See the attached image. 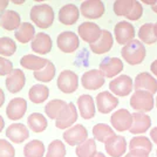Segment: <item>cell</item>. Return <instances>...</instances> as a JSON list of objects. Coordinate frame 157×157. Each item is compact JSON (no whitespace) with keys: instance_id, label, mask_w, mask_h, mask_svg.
I'll use <instances>...</instances> for the list:
<instances>
[{"instance_id":"obj_7","label":"cell","mask_w":157,"mask_h":157,"mask_svg":"<svg viewBox=\"0 0 157 157\" xmlns=\"http://www.w3.org/2000/svg\"><path fill=\"white\" fill-rule=\"evenodd\" d=\"M124 65L120 58H105L101 61L98 71L103 75V78H113L117 76L121 72H123Z\"/></svg>"},{"instance_id":"obj_13","label":"cell","mask_w":157,"mask_h":157,"mask_svg":"<svg viewBox=\"0 0 157 157\" xmlns=\"http://www.w3.org/2000/svg\"><path fill=\"white\" fill-rule=\"evenodd\" d=\"M78 117V110L76 107L73 102L67 103V107L65 108V110L62 111V114L59 116L58 120H55V127L59 129H68L72 125H74V123L76 122V120Z\"/></svg>"},{"instance_id":"obj_46","label":"cell","mask_w":157,"mask_h":157,"mask_svg":"<svg viewBox=\"0 0 157 157\" xmlns=\"http://www.w3.org/2000/svg\"><path fill=\"white\" fill-rule=\"evenodd\" d=\"M156 131H157V128L155 127V128H152V129H151V132H150V136H151V138H152V142H154V143H156L157 142Z\"/></svg>"},{"instance_id":"obj_27","label":"cell","mask_w":157,"mask_h":157,"mask_svg":"<svg viewBox=\"0 0 157 157\" xmlns=\"http://www.w3.org/2000/svg\"><path fill=\"white\" fill-rule=\"evenodd\" d=\"M138 38L142 44L145 45H155L157 41V25L156 24H144L138 29Z\"/></svg>"},{"instance_id":"obj_48","label":"cell","mask_w":157,"mask_h":157,"mask_svg":"<svg viewBox=\"0 0 157 157\" xmlns=\"http://www.w3.org/2000/svg\"><path fill=\"white\" fill-rule=\"evenodd\" d=\"M156 65H157V60H155V61H154V62L151 63V66H150V69H151V72H152V74H154V75H156V74H157Z\"/></svg>"},{"instance_id":"obj_11","label":"cell","mask_w":157,"mask_h":157,"mask_svg":"<svg viewBox=\"0 0 157 157\" xmlns=\"http://www.w3.org/2000/svg\"><path fill=\"white\" fill-rule=\"evenodd\" d=\"M62 137L68 145L75 147V145H78L82 142H85L88 138V130L82 124L72 125L71 128L66 129Z\"/></svg>"},{"instance_id":"obj_1","label":"cell","mask_w":157,"mask_h":157,"mask_svg":"<svg viewBox=\"0 0 157 157\" xmlns=\"http://www.w3.org/2000/svg\"><path fill=\"white\" fill-rule=\"evenodd\" d=\"M29 17L34 25H36L39 28L46 29L53 25L55 14H54V10L51 5L36 4L31 8Z\"/></svg>"},{"instance_id":"obj_40","label":"cell","mask_w":157,"mask_h":157,"mask_svg":"<svg viewBox=\"0 0 157 157\" xmlns=\"http://www.w3.org/2000/svg\"><path fill=\"white\" fill-rule=\"evenodd\" d=\"M135 0H116L113 5L114 13L117 17H127L130 13Z\"/></svg>"},{"instance_id":"obj_44","label":"cell","mask_w":157,"mask_h":157,"mask_svg":"<svg viewBox=\"0 0 157 157\" xmlns=\"http://www.w3.org/2000/svg\"><path fill=\"white\" fill-rule=\"evenodd\" d=\"M123 157H149V154L143 150H138V149H136V150H130Z\"/></svg>"},{"instance_id":"obj_12","label":"cell","mask_w":157,"mask_h":157,"mask_svg":"<svg viewBox=\"0 0 157 157\" xmlns=\"http://www.w3.org/2000/svg\"><path fill=\"white\" fill-rule=\"evenodd\" d=\"M105 78L98 69H90L81 76V85L87 90H98L105 86Z\"/></svg>"},{"instance_id":"obj_21","label":"cell","mask_w":157,"mask_h":157,"mask_svg":"<svg viewBox=\"0 0 157 157\" xmlns=\"http://www.w3.org/2000/svg\"><path fill=\"white\" fill-rule=\"evenodd\" d=\"M6 137L12 143L20 144L29 137V130L22 123H12L6 129Z\"/></svg>"},{"instance_id":"obj_39","label":"cell","mask_w":157,"mask_h":157,"mask_svg":"<svg viewBox=\"0 0 157 157\" xmlns=\"http://www.w3.org/2000/svg\"><path fill=\"white\" fill-rule=\"evenodd\" d=\"M66 152L67 151L63 142L60 140H54L48 145L45 157H66Z\"/></svg>"},{"instance_id":"obj_15","label":"cell","mask_w":157,"mask_h":157,"mask_svg":"<svg viewBox=\"0 0 157 157\" xmlns=\"http://www.w3.org/2000/svg\"><path fill=\"white\" fill-rule=\"evenodd\" d=\"M134 88L135 90H144L155 95L157 92V81L151 74L142 72L137 74L134 80Z\"/></svg>"},{"instance_id":"obj_47","label":"cell","mask_w":157,"mask_h":157,"mask_svg":"<svg viewBox=\"0 0 157 157\" xmlns=\"http://www.w3.org/2000/svg\"><path fill=\"white\" fill-rule=\"evenodd\" d=\"M5 103V93L0 88V108L2 107V105Z\"/></svg>"},{"instance_id":"obj_41","label":"cell","mask_w":157,"mask_h":157,"mask_svg":"<svg viewBox=\"0 0 157 157\" xmlns=\"http://www.w3.org/2000/svg\"><path fill=\"white\" fill-rule=\"evenodd\" d=\"M0 157H15L14 147L4 138H0Z\"/></svg>"},{"instance_id":"obj_42","label":"cell","mask_w":157,"mask_h":157,"mask_svg":"<svg viewBox=\"0 0 157 157\" xmlns=\"http://www.w3.org/2000/svg\"><path fill=\"white\" fill-rule=\"evenodd\" d=\"M143 15V6L140 1H134V5H132V8H131L130 13L128 14L125 18L128 20H131V21H137L142 18Z\"/></svg>"},{"instance_id":"obj_38","label":"cell","mask_w":157,"mask_h":157,"mask_svg":"<svg viewBox=\"0 0 157 157\" xmlns=\"http://www.w3.org/2000/svg\"><path fill=\"white\" fill-rule=\"evenodd\" d=\"M15 52H17V44L13 39L8 36L0 38V56L8 58L12 56Z\"/></svg>"},{"instance_id":"obj_33","label":"cell","mask_w":157,"mask_h":157,"mask_svg":"<svg viewBox=\"0 0 157 157\" xmlns=\"http://www.w3.org/2000/svg\"><path fill=\"white\" fill-rule=\"evenodd\" d=\"M28 128L34 132H42L47 129V118L40 113H32L27 118Z\"/></svg>"},{"instance_id":"obj_23","label":"cell","mask_w":157,"mask_h":157,"mask_svg":"<svg viewBox=\"0 0 157 157\" xmlns=\"http://www.w3.org/2000/svg\"><path fill=\"white\" fill-rule=\"evenodd\" d=\"M78 18H80V11L78 6H75L74 4L63 5L60 8L59 14H58L59 21L65 26H72L74 24H76Z\"/></svg>"},{"instance_id":"obj_6","label":"cell","mask_w":157,"mask_h":157,"mask_svg":"<svg viewBox=\"0 0 157 157\" xmlns=\"http://www.w3.org/2000/svg\"><path fill=\"white\" fill-rule=\"evenodd\" d=\"M109 90L114 96H128L132 92V78L129 75H118L109 83Z\"/></svg>"},{"instance_id":"obj_8","label":"cell","mask_w":157,"mask_h":157,"mask_svg":"<svg viewBox=\"0 0 157 157\" xmlns=\"http://www.w3.org/2000/svg\"><path fill=\"white\" fill-rule=\"evenodd\" d=\"M114 34H115V40L118 45L124 46L131 40H134L136 33H135V27L128 21H118L114 27Z\"/></svg>"},{"instance_id":"obj_19","label":"cell","mask_w":157,"mask_h":157,"mask_svg":"<svg viewBox=\"0 0 157 157\" xmlns=\"http://www.w3.org/2000/svg\"><path fill=\"white\" fill-rule=\"evenodd\" d=\"M113 45H114L113 34L108 29H102L98 40L95 41L94 44H90L89 47H90V51L94 54L101 55V54H105V53L109 52L113 48Z\"/></svg>"},{"instance_id":"obj_5","label":"cell","mask_w":157,"mask_h":157,"mask_svg":"<svg viewBox=\"0 0 157 157\" xmlns=\"http://www.w3.org/2000/svg\"><path fill=\"white\" fill-rule=\"evenodd\" d=\"M58 88L65 94H72L76 92L78 88V74L69 69H65L59 74L56 81Z\"/></svg>"},{"instance_id":"obj_30","label":"cell","mask_w":157,"mask_h":157,"mask_svg":"<svg viewBox=\"0 0 157 157\" xmlns=\"http://www.w3.org/2000/svg\"><path fill=\"white\" fill-rule=\"evenodd\" d=\"M34 35H35V28L29 22H21V25L14 33L15 39L20 44H28L33 40Z\"/></svg>"},{"instance_id":"obj_16","label":"cell","mask_w":157,"mask_h":157,"mask_svg":"<svg viewBox=\"0 0 157 157\" xmlns=\"http://www.w3.org/2000/svg\"><path fill=\"white\" fill-rule=\"evenodd\" d=\"M27 111V101L22 98H12L6 108L7 117L12 121H18L25 116Z\"/></svg>"},{"instance_id":"obj_31","label":"cell","mask_w":157,"mask_h":157,"mask_svg":"<svg viewBox=\"0 0 157 157\" xmlns=\"http://www.w3.org/2000/svg\"><path fill=\"white\" fill-rule=\"evenodd\" d=\"M46 148L42 141L32 140L24 147V156L25 157H44Z\"/></svg>"},{"instance_id":"obj_36","label":"cell","mask_w":157,"mask_h":157,"mask_svg":"<svg viewBox=\"0 0 157 157\" xmlns=\"http://www.w3.org/2000/svg\"><path fill=\"white\" fill-rule=\"evenodd\" d=\"M55 66L53 63L52 61H47L46 66L42 68V69H40V71H36V72L33 73V75H34V78L35 80H38L40 82H44V83H46V82H51L54 76H55Z\"/></svg>"},{"instance_id":"obj_29","label":"cell","mask_w":157,"mask_h":157,"mask_svg":"<svg viewBox=\"0 0 157 157\" xmlns=\"http://www.w3.org/2000/svg\"><path fill=\"white\" fill-rule=\"evenodd\" d=\"M49 96V89L48 87L45 85H34L31 87L29 92H28V98L29 101L35 103V105H40L44 103Z\"/></svg>"},{"instance_id":"obj_45","label":"cell","mask_w":157,"mask_h":157,"mask_svg":"<svg viewBox=\"0 0 157 157\" xmlns=\"http://www.w3.org/2000/svg\"><path fill=\"white\" fill-rule=\"evenodd\" d=\"M8 4H10V1H8V0H0V12L6 11Z\"/></svg>"},{"instance_id":"obj_17","label":"cell","mask_w":157,"mask_h":157,"mask_svg":"<svg viewBox=\"0 0 157 157\" xmlns=\"http://www.w3.org/2000/svg\"><path fill=\"white\" fill-rule=\"evenodd\" d=\"M118 105V98L110 92H101L96 96V108L101 114H109Z\"/></svg>"},{"instance_id":"obj_25","label":"cell","mask_w":157,"mask_h":157,"mask_svg":"<svg viewBox=\"0 0 157 157\" xmlns=\"http://www.w3.org/2000/svg\"><path fill=\"white\" fill-rule=\"evenodd\" d=\"M78 108L81 117L85 120H92L95 116V102L92 95H80L78 98Z\"/></svg>"},{"instance_id":"obj_50","label":"cell","mask_w":157,"mask_h":157,"mask_svg":"<svg viewBox=\"0 0 157 157\" xmlns=\"http://www.w3.org/2000/svg\"><path fill=\"white\" fill-rule=\"evenodd\" d=\"M94 157H105V156L103 152H96V155H95Z\"/></svg>"},{"instance_id":"obj_10","label":"cell","mask_w":157,"mask_h":157,"mask_svg":"<svg viewBox=\"0 0 157 157\" xmlns=\"http://www.w3.org/2000/svg\"><path fill=\"white\" fill-rule=\"evenodd\" d=\"M110 123L115 130L123 132L130 129L131 123H132V117L131 113L125 108L117 109L114 111L110 116Z\"/></svg>"},{"instance_id":"obj_3","label":"cell","mask_w":157,"mask_h":157,"mask_svg":"<svg viewBox=\"0 0 157 157\" xmlns=\"http://www.w3.org/2000/svg\"><path fill=\"white\" fill-rule=\"evenodd\" d=\"M154 95L144 90H135L130 98V107L136 113H148L154 109Z\"/></svg>"},{"instance_id":"obj_37","label":"cell","mask_w":157,"mask_h":157,"mask_svg":"<svg viewBox=\"0 0 157 157\" xmlns=\"http://www.w3.org/2000/svg\"><path fill=\"white\" fill-rule=\"evenodd\" d=\"M152 143L151 140L149 137L145 136H135L131 138V141L129 142V149L130 150H143L148 154H150L152 150Z\"/></svg>"},{"instance_id":"obj_49","label":"cell","mask_w":157,"mask_h":157,"mask_svg":"<svg viewBox=\"0 0 157 157\" xmlns=\"http://www.w3.org/2000/svg\"><path fill=\"white\" fill-rule=\"evenodd\" d=\"M4 128H5V120L0 115V132L4 130Z\"/></svg>"},{"instance_id":"obj_24","label":"cell","mask_w":157,"mask_h":157,"mask_svg":"<svg viewBox=\"0 0 157 157\" xmlns=\"http://www.w3.org/2000/svg\"><path fill=\"white\" fill-rule=\"evenodd\" d=\"M131 117H132V123L129 131L134 135L144 134L151 127L150 116L144 113H134L131 114Z\"/></svg>"},{"instance_id":"obj_22","label":"cell","mask_w":157,"mask_h":157,"mask_svg":"<svg viewBox=\"0 0 157 157\" xmlns=\"http://www.w3.org/2000/svg\"><path fill=\"white\" fill-rule=\"evenodd\" d=\"M52 38L44 32L35 34L32 40V44H31V48H32L33 52L41 54V55L48 54L52 51Z\"/></svg>"},{"instance_id":"obj_26","label":"cell","mask_w":157,"mask_h":157,"mask_svg":"<svg viewBox=\"0 0 157 157\" xmlns=\"http://www.w3.org/2000/svg\"><path fill=\"white\" fill-rule=\"evenodd\" d=\"M21 25V17L17 11L6 10L0 13V27L6 31H17Z\"/></svg>"},{"instance_id":"obj_14","label":"cell","mask_w":157,"mask_h":157,"mask_svg":"<svg viewBox=\"0 0 157 157\" xmlns=\"http://www.w3.org/2000/svg\"><path fill=\"white\" fill-rule=\"evenodd\" d=\"M101 28L95 22H90V21H86L82 22L78 28V33L81 39L83 40L87 44H94L95 41H98L100 35H101Z\"/></svg>"},{"instance_id":"obj_2","label":"cell","mask_w":157,"mask_h":157,"mask_svg":"<svg viewBox=\"0 0 157 157\" xmlns=\"http://www.w3.org/2000/svg\"><path fill=\"white\" fill-rule=\"evenodd\" d=\"M121 55L125 62H128L131 66H136L144 61L147 56V51L141 41L134 39L122 47Z\"/></svg>"},{"instance_id":"obj_35","label":"cell","mask_w":157,"mask_h":157,"mask_svg":"<svg viewBox=\"0 0 157 157\" xmlns=\"http://www.w3.org/2000/svg\"><path fill=\"white\" fill-rule=\"evenodd\" d=\"M98 152V147L94 138H87L85 142L78 144L75 149L78 157H94Z\"/></svg>"},{"instance_id":"obj_9","label":"cell","mask_w":157,"mask_h":157,"mask_svg":"<svg viewBox=\"0 0 157 157\" xmlns=\"http://www.w3.org/2000/svg\"><path fill=\"white\" fill-rule=\"evenodd\" d=\"M87 19H100L105 12V4L101 0H87L83 1L78 10Z\"/></svg>"},{"instance_id":"obj_34","label":"cell","mask_w":157,"mask_h":157,"mask_svg":"<svg viewBox=\"0 0 157 157\" xmlns=\"http://www.w3.org/2000/svg\"><path fill=\"white\" fill-rule=\"evenodd\" d=\"M66 107H67V102H65L63 100H58V98L52 100L45 107V113L48 118L58 120L60 115L62 114V111L65 110Z\"/></svg>"},{"instance_id":"obj_51","label":"cell","mask_w":157,"mask_h":157,"mask_svg":"<svg viewBox=\"0 0 157 157\" xmlns=\"http://www.w3.org/2000/svg\"><path fill=\"white\" fill-rule=\"evenodd\" d=\"M14 4H17V5H20V4H24V2H25V1H24V0H20V1H13Z\"/></svg>"},{"instance_id":"obj_4","label":"cell","mask_w":157,"mask_h":157,"mask_svg":"<svg viewBox=\"0 0 157 157\" xmlns=\"http://www.w3.org/2000/svg\"><path fill=\"white\" fill-rule=\"evenodd\" d=\"M56 45L62 53L72 54V53L76 52V49L80 47V39H78L76 33L72 32V31H65L58 35Z\"/></svg>"},{"instance_id":"obj_28","label":"cell","mask_w":157,"mask_h":157,"mask_svg":"<svg viewBox=\"0 0 157 157\" xmlns=\"http://www.w3.org/2000/svg\"><path fill=\"white\" fill-rule=\"evenodd\" d=\"M48 60L45 58H40L38 55L34 54H26L20 59V65L21 67H24L25 69H29L33 72H36L42 69L46 66Z\"/></svg>"},{"instance_id":"obj_43","label":"cell","mask_w":157,"mask_h":157,"mask_svg":"<svg viewBox=\"0 0 157 157\" xmlns=\"http://www.w3.org/2000/svg\"><path fill=\"white\" fill-rule=\"evenodd\" d=\"M13 71V63L6 58L0 56V76H7Z\"/></svg>"},{"instance_id":"obj_18","label":"cell","mask_w":157,"mask_h":157,"mask_svg":"<svg viewBox=\"0 0 157 157\" xmlns=\"http://www.w3.org/2000/svg\"><path fill=\"white\" fill-rule=\"evenodd\" d=\"M105 152L110 157H123L127 151V140L123 136L115 135L105 143Z\"/></svg>"},{"instance_id":"obj_32","label":"cell","mask_w":157,"mask_h":157,"mask_svg":"<svg viewBox=\"0 0 157 157\" xmlns=\"http://www.w3.org/2000/svg\"><path fill=\"white\" fill-rule=\"evenodd\" d=\"M93 135H94V140L101 143H105L108 140L115 136V131L110 125L105 123H98L93 127Z\"/></svg>"},{"instance_id":"obj_20","label":"cell","mask_w":157,"mask_h":157,"mask_svg":"<svg viewBox=\"0 0 157 157\" xmlns=\"http://www.w3.org/2000/svg\"><path fill=\"white\" fill-rule=\"evenodd\" d=\"M25 83H26V76L21 69H13L6 76V81H5L7 90L11 94L19 93L25 87Z\"/></svg>"}]
</instances>
